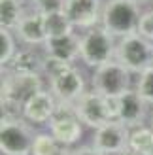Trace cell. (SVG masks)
<instances>
[{
    "instance_id": "obj_1",
    "label": "cell",
    "mask_w": 153,
    "mask_h": 155,
    "mask_svg": "<svg viewBox=\"0 0 153 155\" xmlns=\"http://www.w3.org/2000/svg\"><path fill=\"white\" fill-rule=\"evenodd\" d=\"M140 15L142 8L136 0H108L102 6L100 27L119 40L127 34L136 32Z\"/></svg>"
},
{
    "instance_id": "obj_2",
    "label": "cell",
    "mask_w": 153,
    "mask_h": 155,
    "mask_svg": "<svg viewBox=\"0 0 153 155\" xmlns=\"http://www.w3.org/2000/svg\"><path fill=\"white\" fill-rule=\"evenodd\" d=\"M117 51V38L110 34L100 25L85 30L80 36V59L87 68H98L116 59Z\"/></svg>"
},
{
    "instance_id": "obj_3",
    "label": "cell",
    "mask_w": 153,
    "mask_h": 155,
    "mask_svg": "<svg viewBox=\"0 0 153 155\" xmlns=\"http://www.w3.org/2000/svg\"><path fill=\"white\" fill-rule=\"evenodd\" d=\"M134 78L136 74H132L119 61L113 59L93 70L91 89L102 97H121L127 91L134 89Z\"/></svg>"
},
{
    "instance_id": "obj_4",
    "label": "cell",
    "mask_w": 153,
    "mask_h": 155,
    "mask_svg": "<svg viewBox=\"0 0 153 155\" xmlns=\"http://www.w3.org/2000/svg\"><path fill=\"white\" fill-rule=\"evenodd\" d=\"M116 61H119L132 74H140L142 70L153 66V44L138 32L127 34L117 40Z\"/></svg>"
},
{
    "instance_id": "obj_5",
    "label": "cell",
    "mask_w": 153,
    "mask_h": 155,
    "mask_svg": "<svg viewBox=\"0 0 153 155\" xmlns=\"http://www.w3.org/2000/svg\"><path fill=\"white\" fill-rule=\"evenodd\" d=\"M36 133L25 119H0V151L2 155H30Z\"/></svg>"
},
{
    "instance_id": "obj_6",
    "label": "cell",
    "mask_w": 153,
    "mask_h": 155,
    "mask_svg": "<svg viewBox=\"0 0 153 155\" xmlns=\"http://www.w3.org/2000/svg\"><path fill=\"white\" fill-rule=\"evenodd\" d=\"M47 125L49 133L63 148H72L83 136V123L78 119L74 106L70 104H57V110Z\"/></svg>"
},
{
    "instance_id": "obj_7",
    "label": "cell",
    "mask_w": 153,
    "mask_h": 155,
    "mask_svg": "<svg viewBox=\"0 0 153 155\" xmlns=\"http://www.w3.org/2000/svg\"><path fill=\"white\" fill-rule=\"evenodd\" d=\"M42 89H45L42 74H2V81H0L2 97L0 98L25 104Z\"/></svg>"
},
{
    "instance_id": "obj_8",
    "label": "cell",
    "mask_w": 153,
    "mask_h": 155,
    "mask_svg": "<svg viewBox=\"0 0 153 155\" xmlns=\"http://www.w3.org/2000/svg\"><path fill=\"white\" fill-rule=\"evenodd\" d=\"M47 85L59 104H70V106H74L87 91L85 78L76 66H68L66 70L57 74L55 78L47 80Z\"/></svg>"
},
{
    "instance_id": "obj_9",
    "label": "cell",
    "mask_w": 153,
    "mask_h": 155,
    "mask_svg": "<svg viewBox=\"0 0 153 155\" xmlns=\"http://www.w3.org/2000/svg\"><path fill=\"white\" fill-rule=\"evenodd\" d=\"M129 133L131 129H127L123 123L108 121L95 130L91 146L104 155H119L129 150Z\"/></svg>"
},
{
    "instance_id": "obj_10",
    "label": "cell",
    "mask_w": 153,
    "mask_h": 155,
    "mask_svg": "<svg viewBox=\"0 0 153 155\" xmlns=\"http://www.w3.org/2000/svg\"><path fill=\"white\" fill-rule=\"evenodd\" d=\"M102 6V0H64L63 12L70 19L74 28L89 30L100 25Z\"/></svg>"
},
{
    "instance_id": "obj_11",
    "label": "cell",
    "mask_w": 153,
    "mask_h": 155,
    "mask_svg": "<svg viewBox=\"0 0 153 155\" xmlns=\"http://www.w3.org/2000/svg\"><path fill=\"white\" fill-rule=\"evenodd\" d=\"M74 112L78 115V119L83 123V127H87V129L96 130L108 123L104 97L98 95L93 89L83 93V97L74 104Z\"/></svg>"
},
{
    "instance_id": "obj_12",
    "label": "cell",
    "mask_w": 153,
    "mask_h": 155,
    "mask_svg": "<svg viewBox=\"0 0 153 155\" xmlns=\"http://www.w3.org/2000/svg\"><path fill=\"white\" fill-rule=\"evenodd\" d=\"M57 98L53 97V93L49 89H42L40 93H36L32 98H28L23 104V117L28 121L30 125H44L49 123L53 114L57 110Z\"/></svg>"
},
{
    "instance_id": "obj_13",
    "label": "cell",
    "mask_w": 153,
    "mask_h": 155,
    "mask_svg": "<svg viewBox=\"0 0 153 155\" xmlns=\"http://www.w3.org/2000/svg\"><path fill=\"white\" fill-rule=\"evenodd\" d=\"M148 110H149V104L138 95L136 89H131V91H127L125 95H121L119 123H123L127 129L142 127L146 117H148Z\"/></svg>"
},
{
    "instance_id": "obj_14",
    "label": "cell",
    "mask_w": 153,
    "mask_h": 155,
    "mask_svg": "<svg viewBox=\"0 0 153 155\" xmlns=\"http://www.w3.org/2000/svg\"><path fill=\"white\" fill-rule=\"evenodd\" d=\"M17 40L25 45H44L47 40V34H45V21L44 15L38 13L34 10H30L25 13V17L21 19V23L17 25V28L13 30Z\"/></svg>"
},
{
    "instance_id": "obj_15",
    "label": "cell",
    "mask_w": 153,
    "mask_h": 155,
    "mask_svg": "<svg viewBox=\"0 0 153 155\" xmlns=\"http://www.w3.org/2000/svg\"><path fill=\"white\" fill-rule=\"evenodd\" d=\"M44 55L32 45L17 49L11 61L2 66V74H42Z\"/></svg>"
},
{
    "instance_id": "obj_16",
    "label": "cell",
    "mask_w": 153,
    "mask_h": 155,
    "mask_svg": "<svg viewBox=\"0 0 153 155\" xmlns=\"http://www.w3.org/2000/svg\"><path fill=\"white\" fill-rule=\"evenodd\" d=\"M44 48V55L57 57L64 63H74L76 59H80V36L72 32L66 36H57V38H47Z\"/></svg>"
},
{
    "instance_id": "obj_17",
    "label": "cell",
    "mask_w": 153,
    "mask_h": 155,
    "mask_svg": "<svg viewBox=\"0 0 153 155\" xmlns=\"http://www.w3.org/2000/svg\"><path fill=\"white\" fill-rule=\"evenodd\" d=\"M25 13L23 0H0V28L15 30Z\"/></svg>"
},
{
    "instance_id": "obj_18",
    "label": "cell",
    "mask_w": 153,
    "mask_h": 155,
    "mask_svg": "<svg viewBox=\"0 0 153 155\" xmlns=\"http://www.w3.org/2000/svg\"><path fill=\"white\" fill-rule=\"evenodd\" d=\"M129 150L140 155H153V129L136 127L129 133Z\"/></svg>"
},
{
    "instance_id": "obj_19",
    "label": "cell",
    "mask_w": 153,
    "mask_h": 155,
    "mask_svg": "<svg viewBox=\"0 0 153 155\" xmlns=\"http://www.w3.org/2000/svg\"><path fill=\"white\" fill-rule=\"evenodd\" d=\"M70 150L63 148L51 133H36L30 155H68Z\"/></svg>"
},
{
    "instance_id": "obj_20",
    "label": "cell",
    "mask_w": 153,
    "mask_h": 155,
    "mask_svg": "<svg viewBox=\"0 0 153 155\" xmlns=\"http://www.w3.org/2000/svg\"><path fill=\"white\" fill-rule=\"evenodd\" d=\"M44 21H45V34H47V38L66 36V34L74 32V25L70 23V19L66 17V13L63 10L44 15Z\"/></svg>"
},
{
    "instance_id": "obj_21",
    "label": "cell",
    "mask_w": 153,
    "mask_h": 155,
    "mask_svg": "<svg viewBox=\"0 0 153 155\" xmlns=\"http://www.w3.org/2000/svg\"><path fill=\"white\" fill-rule=\"evenodd\" d=\"M134 89L148 104H153V66L142 70L134 78Z\"/></svg>"
},
{
    "instance_id": "obj_22",
    "label": "cell",
    "mask_w": 153,
    "mask_h": 155,
    "mask_svg": "<svg viewBox=\"0 0 153 155\" xmlns=\"http://www.w3.org/2000/svg\"><path fill=\"white\" fill-rule=\"evenodd\" d=\"M15 32L8 28H0V63L6 66L11 61V57L17 53V44H15Z\"/></svg>"
},
{
    "instance_id": "obj_23",
    "label": "cell",
    "mask_w": 153,
    "mask_h": 155,
    "mask_svg": "<svg viewBox=\"0 0 153 155\" xmlns=\"http://www.w3.org/2000/svg\"><path fill=\"white\" fill-rule=\"evenodd\" d=\"M68 66H72L70 63H64L57 57H51V55H44V61H42V76H45L47 80L55 78L57 74H60L63 70H66Z\"/></svg>"
},
{
    "instance_id": "obj_24",
    "label": "cell",
    "mask_w": 153,
    "mask_h": 155,
    "mask_svg": "<svg viewBox=\"0 0 153 155\" xmlns=\"http://www.w3.org/2000/svg\"><path fill=\"white\" fill-rule=\"evenodd\" d=\"M136 32H138L142 38H146V40H149V42L153 44V10L142 12Z\"/></svg>"
},
{
    "instance_id": "obj_25",
    "label": "cell",
    "mask_w": 153,
    "mask_h": 155,
    "mask_svg": "<svg viewBox=\"0 0 153 155\" xmlns=\"http://www.w3.org/2000/svg\"><path fill=\"white\" fill-rule=\"evenodd\" d=\"M30 4H32L30 10H34L38 13H42V15H47V13L63 10L64 0H30Z\"/></svg>"
},
{
    "instance_id": "obj_26",
    "label": "cell",
    "mask_w": 153,
    "mask_h": 155,
    "mask_svg": "<svg viewBox=\"0 0 153 155\" xmlns=\"http://www.w3.org/2000/svg\"><path fill=\"white\" fill-rule=\"evenodd\" d=\"M108 121H119L121 117V97H104Z\"/></svg>"
},
{
    "instance_id": "obj_27",
    "label": "cell",
    "mask_w": 153,
    "mask_h": 155,
    "mask_svg": "<svg viewBox=\"0 0 153 155\" xmlns=\"http://www.w3.org/2000/svg\"><path fill=\"white\" fill-rule=\"evenodd\" d=\"M68 155H104L98 150H95L93 146H83V148H76V150H70Z\"/></svg>"
},
{
    "instance_id": "obj_28",
    "label": "cell",
    "mask_w": 153,
    "mask_h": 155,
    "mask_svg": "<svg viewBox=\"0 0 153 155\" xmlns=\"http://www.w3.org/2000/svg\"><path fill=\"white\" fill-rule=\"evenodd\" d=\"M119 155H140V153H134V151H131V150H127V151H123V153H119Z\"/></svg>"
},
{
    "instance_id": "obj_29",
    "label": "cell",
    "mask_w": 153,
    "mask_h": 155,
    "mask_svg": "<svg viewBox=\"0 0 153 155\" xmlns=\"http://www.w3.org/2000/svg\"><path fill=\"white\" fill-rule=\"evenodd\" d=\"M149 127L153 129V110H151V114H149Z\"/></svg>"
},
{
    "instance_id": "obj_30",
    "label": "cell",
    "mask_w": 153,
    "mask_h": 155,
    "mask_svg": "<svg viewBox=\"0 0 153 155\" xmlns=\"http://www.w3.org/2000/svg\"><path fill=\"white\" fill-rule=\"evenodd\" d=\"M136 2H140V4H142V2H149V0H136Z\"/></svg>"
},
{
    "instance_id": "obj_31",
    "label": "cell",
    "mask_w": 153,
    "mask_h": 155,
    "mask_svg": "<svg viewBox=\"0 0 153 155\" xmlns=\"http://www.w3.org/2000/svg\"><path fill=\"white\" fill-rule=\"evenodd\" d=\"M106 2H108V0H106Z\"/></svg>"
}]
</instances>
